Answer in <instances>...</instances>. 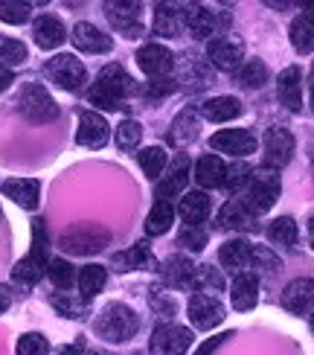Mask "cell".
Listing matches in <instances>:
<instances>
[{"mask_svg":"<svg viewBox=\"0 0 314 355\" xmlns=\"http://www.w3.org/2000/svg\"><path fill=\"white\" fill-rule=\"evenodd\" d=\"M134 91V79L125 73L123 64H108L99 70L96 82L87 87V102L102 111H116L123 105V99Z\"/></svg>","mask_w":314,"mask_h":355,"instance_id":"6da1fadb","label":"cell"},{"mask_svg":"<svg viewBox=\"0 0 314 355\" xmlns=\"http://www.w3.org/2000/svg\"><path fill=\"white\" fill-rule=\"evenodd\" d=\"M137 329H140V318L134 315V309L125 303H108L96 318L99 338H105V341H111V344L131 341V338L137 335Z\"/></svg>","mask_w":314,"mask_h":355,"instance_id":"7a4b0ae2","label":"cell"},{"mask_svg":"<svg viewBox=\"0 0 314 355\" xmlns=\"http://www.w3.org/2000/svg\"><path fill=\"white\" fill-rule=\"evenodd\" d=\"M62 250L67 254H76V257H94L99 250H105V245H111V230L94 225V221H82V225H73L62 233L58 239Z\"/></svg>","mask_w":314,"mask_h":355,"instance_id":"3957f363","label":"cell"},{"mask_svg":"<svg viewBox=\"0 0 314 355\" xmlns=\"http://www.w3.org/2000/svg\"><path fill=\"white\" fill-rule=\"evenodd\" d=\"M279 192H282V184H279V175L268 166H259L250 172V181H247V198H242L247 204V210L253 216H262L268 213L271 207L279 201Z\"/></svg>","mask_w":314,"mask_h":355,"instance_id":"277c9868","label":"cell"},{"mask_svg":"<svg viewBox=\"0 0 314 355\" xmlns=\"http://www.w3.org/2000/svg\"><path fill=\"white\" fill-rule=\"evenodd\" d=\"M18 108H21V114L26 116V120L35 123V125H47V123H53L55 116H58L55 99L50 96L47 87L38 85V82H26V85L21 87Z\"/></svg>","mask_w":314,"mask_h":355,"instance_id":"5b68a950","label":"cell"},{"mask_svg":"<svg viewBox=\"0 0 314 355\" xmlns=\"http://www.w3.org/2000/svg\"><path fill=\"white\" fill-rule=\"evenodd\" d=\"M44 73H47L58 87H64V91H79V87H85V82H87V70L73 53L53 55L50 62L44 64Z\"/></svg>","mask_w":314,"mask_h":355,"instance_id":"8992f818","label":"cell"},{"mask_svg":"<svg viewBox=\"0 0 314 355\" xmlns=\"http://www.w3.org/2000/svg\"><path fill=\"white\" fill-rule=\"evenodd\" d=\"M137 67L146 73L152 82H160V79H169L177 62H175V53L169 47H163V44H155V41H148L143 44V47L137 50Z\"/></svg>","mask_w":314,"mask_h":355,"instance_id":"52a82bcc","label":"cell"},{"mask_svg":"<svg viewBox=\"0 0 314 355\" xmlns=\"http://www.w3.org/2000/svg\"><path fill=\"white\" fill-rule=\"evenodd\" d=\"M192 347V329L177 327V323H160L152 332L148 349L152 355H184Z\"/></svg>","mask_w":314,"mask_h":355,"instance_id":"ba28073f","label":"cell"},{"mask_svg":"<svg viewBox=\"0 0 314 355\" xmlns=\"http://www.w3.org/2000/svg\"><path fill=\"white\" fill-rule=\"evenodd\" d=\"M105 18L108 24L116 29V33H123L125 38H140L143 35V6L140 3H128V0H111V3H105Z\"/></svg>","mask_w":314,"mask_h":355,"instance_id":"9c48e42d","label":"cell"},{"mask_svg":"<svg viewBox=\"0 0 314 355\" xmlns=\"http://www.w3.org/2000/svg\"><path fill=\"white\" fill-rule=\"evenodd\" d=\"M294 149H297V143H294V135L288 128L274 125V128L265 131V166L268 169L277 172L282 166H288L291 157H294Z\"/></svg>","mask_w":314,"mask_h":355,"instance_id":"30bf717a","label":"cell"},{"mask_svg":"<svg viewBox=\"0 0 314 355\" xmlns=\"http://www.w3.org/2000/svg\"><path fill=\"white\" fill-rule=\"evenodd\" d=\"M186 312H189V320L192 327L207 332V329H216L218 323L224 320V306L218 297H213V294L207 291H195L186 303Z\"/></svg>","mask_w":314,"mask_h":355,"instance_id":"8fae6325","label":"cell"},{"mask_svg":"<svg viewBox=\"0 0 314 355\" xmlns=\"http://www.w3.org/2000/svg\"><path fill=\"white\" fill-rule=\"evenodd\" d=\"M209 149L224 152L230 157H250L256 152V137L245 128H221L209 137Z\"/></svg>","mask_w":314,"mask_h":355,"instance_id":"7c38bea8","label":"cell"},{"mask_svg":"<svg viewBox=\"0 0 314 355\" xmlns=\"http://www.w3.org/2000/svg\"><path fill=\"white\" fill-rule=\"evenodd\" d=\"M279 303L291 315H314V279L311 277L291 279V283L282 288Z\"/></svg>","mask_w":314,"mask_h":355,"instance_id":"4fadbf2b","label":"cell"},{"mask_svg":"<svg viewBox=\"0 0 314 355\" xmlns=\"http://www.w3.org/2000/svg\"><path fill=\"white\" fill-rule=\"evenodd\" d=\"M207 58H209V64L218 67V70H236V67H242V62H245V47H242V41L238 38L221 35L216 41H209Z\"/></svg>","mask_w":314,"mask_h":355,"instance_id":"5bb4252c","label":"cell"},{"mask_svg":"<svg viewBox=\"0 0 314 355\" xmlns=\"http://www.w3.org/2000/svg\"><path fill=\"white\" fill-rule=\"evenodd\" d=\"M73 41V47L82 50V53H91V55H105L114 50V41L111 35H105L99 26L87 24V21H79L76 26H73V33L67 35Z\"/></svg>","mask_w":314,"mask_h":355,"instance_id":"9a60e30c","label":"cell"},{"mask_svg":"<svg viewBox=\"0 0 314 355\" xmlns=\"http://www.w3.org/2000/svg\"><path fill=\"white\" fill-rule=\"evenodd\" d=\"M277 96L288 111H303V70L291 64L277 76Z\"/></svg>","mask_w":314,"mask_h":355,"instance_id":"2e32d148","label":"cell"},{"mask_svg":"<svg viewBox=\"0 0 314 355\" xmlns=\"http://www.w3.org/2000/svg\"><path fill=\"white\" fill-rule=\"evenodd\" d=\"M108 120L96 111H85L79 116V128H76V143L85 149H102L108 143Z\"/></svg>","mask_w":314,"mask_h":355,"instance_id":"e0dca14e","label":"cell"},{"mask_svg":"<svg viewBox=\"0 0 314 355\" xmlns=\"http://www.w3.org/2000/svg\"><path fill=\"white\" fill-rule=\"evenodd\" d=\"M186 181H189V157L177 155L169 175L157 178V201H169L172 204V198H177L186 189Z\"/></svg>","mask_w":314,"mask_h":355,"instance_id":"ac0fdd59","label":"cell"},{"mask_svg":"<svg viewBox=\"0 0 314 355\" xmlns=\"http://www.w3.org/2000/svg\"><path fill=\"white\" fill-rule=\"evenodd\" d=\"M33 38L41 50H55L67 41V29L62 18H55V15H38L33 21Z\"/></svg>","mask_w":314,"mask_h":355,"instance_id":"d6986e66","label":"cell"},{"mask_svg":"<svg viewBox=\"0 0 314 355\" xmlns=\"http://www.w3.org/2000/svg\"><path fill=\"white\" fill-rule=\"evenodd\" d=\"M0 189H3L6 198H12L24 210H35L41 201V184L35 178H9V181L0 184Z\"/></svg>","mask_w":314,"mask_h":355,"instance_id":"ffe728a7","label":"cell"},{"mask_svg":"<svg viewBox=\"0 0 314 355\" xmlns=\"http://www.w3.org/2000/svg\"><path fill=\"white\" fill-rule=\"evenodd\" d=\"M230 303H233L236 312H250V309L259 303V279H256V274L242 271V274L233 277Z\"/></svg>","mask_w":314,"mask_h":355,"instance_id":"44dd1931","label":"cell"},{"mask_svg":"<svg viewBox=\"0 0 314 355\" xmlns=\"http://www.w3.org/2000/svg\"><path fill=\"white\" fill-rule=\"evenodd\" d=\"M177 216L184 218V225H192V227H201L207 216H209V196L204 189H195V192H186V196L177 201Z\"/></svg>","mask_w":314,"mask_h":355,"instance_id":"7402d4cb","label":"cell"},{"mask_svg":"<svg viewBox=\"0 0 314 355\" xmlns=\"http://www.w3.org/2000/svg\"><path fill=\"white\" fill-rule=\"evenodd\" d=\"M253 218H256V216L247 210V204L242 198H230L218 210V227L221 230H250Z\"/></svg>","mask_w":314,"mask_h":355,"instance_id":"603a6c76","label":"cell"},{"mask_svg":"<svg viewBox=\"0 0 314 355\" xmlns=\"http://www.w3.org/2000/svg\"><path fill=\"white\" fill-rule=\"evenodd\" d=\"M47 265H50V257H41V254H33V250H29V254L24 259H18V265L12 268V279L29 288L47 274Z\"/></svg>","mask_w":314,"mask_h":355,"instance_id":"cb8c5ba5","label":"cell"},{"mask_svg":"<svg viewBox=\"0 0 314 355\" xmlns=\"http://www.w3.org/2000/svg\"><path fill=\"white\" fill-rule=\"evenodd\" d=\"M184 26L192 33V38L207 41L209 35L216 33L218 18H216V12L207 9V6H189V9L184 12Z\"/></svg>","mask_w":314,"mask_h":355,"instance_id":"d4e9b609","label":"cell"},{"mask_svg":"<svg viewBox=\"0 0 314 355\" xmlns=\"http://www.w3.org/2000/svg\"><path fill=\"white\" fill-rule=\"evenodd\" d=\"M111 265L116 271H134V268H157V262L152 257V250H148V242H137L131 245L128 250L123 254H114Z\"/></svg>","mask_w":314,"mask_h":355,"instance_id":"484cf974","label":"cell"},{"mask_svg":"<svg viewBox=\"0 0 314 355\" xmlns=\"http://www.w3.org/2000/svg\"><path fill=\"white\" fill-rule=\"evenodd\" d=\"M155 33L163 38H175L184 26V9L175 3H157L155 6V18H152Z\"/></svg>","mask_w":314,"mask_h":355,"instance_id":"4316f807","label":"cell"},{"mask_svg":"<svg viewBox=\"0 0 314 355\" xmlns=\"http://www.w3.org/2000/svg\"><path fill=\"white\" fill-rule=\"evenodd\" d=\"M288 38H291V47L300 55H308L314 50V9L297 15V18L291 21Z\"/></svg>","mask_w":314,"mask_h":355,"instance_id":"83f0119b","label":"cell"},{"mask_svg":"<svg viewBox=\"0 0 314 355\" xmlns=\"http://www.w3.org/2000/svg\"><path fill=\"white\" fill-rule=\"evenodd\" d=\"M201 114L209 123H230L242 114V102H238L236 96H213L201 105Z\"/></svg>","mask_w":314,"mask_h":355,"instance_id":"f1b7e54d","label":"cell"},{"mask_svg":"<svg viewBox=\"0 0 314 355\" xmlns=\"http://www.w3.org/2000/svg\"><path fill=\"white\" fill-rule=\"evenodd\" d=\"M198 111L195 108H184L181 114L172 120V128H169V143L172 146H186L198 137Z\"/></svg>","mask_w":314,"mask_h":355,"instance_id":"f546056e","label":"cell"},{"mask_svg":"<svg viewBox=\"0 0 314 355\" xmlns=\"http://www.w3.org/2000/svg\"><path fill=\"white\" fill-rule=\"evenodd\" d=\"M192 178H195V184L204 192L221 187V181H224V160L218 155H204L195 164V175H192Z\"/></svg>","mask_w":314,"mask_h":355,"instance_id":"4dcf8cb0","label":"cell"},{"mask_svg":"<svg viewBox=\"0 0 314 355\" xmlns=\"http://www.w3.org/2000/svg\"><path fill=\"white\" fill-rule=\"evenodd\" d=\"M250 248H253V242H247V239H230V242L221 245L218 259H221V265L227 271H238V274H242V268H247Z\"/></svg>","mask_w":314,"mask_h":355,"instance_id":"1f68e13d","label":"cell"},{"mask_svg":"<svg viewBox=\"0 0 314 355\" xmlns=\"http://www.w3.org/2000/svg\"><path fill=\"white\" fill-rule=\"evenodd\" d=\"M192 271H195V265H192L186 257L175 254L163 262V279H166V286H172V288H189Z\"/></svg>","mask_w":314,"mask_h":355,"instance_id":"d6a6232c","label":"cell"},{"mask_svg":"<svg viewBox=\"0 0 314 355\" xmlns=\"http://www.w3.org/2000/svg\"><path fill=\"white\" fill-rule=\"evenodd\" d=\"M233 76L242 87L259 91V87H265V82H268V67H265L262 58H247V62H242V67L233 70Z\"/></svg>","mask_w":314,"mask_h":355,"instance_id":"836d02e7","label":"cell"},{"mask_svg":"<svg viewBox=\"0 0 314 355\" xmlns=\"http://www.w3.org/2000/svg\"><path fill=\"white\" fill-rule=\"evenodd\" d=\"M76 283H79V297L91 300L105 288V283H108V271H105L102 265H85L76 277Z\"/></svg>","mask_w":314,"mask_h":355,"instance_id":"e575fe53","label":"cell"},{"mask_svg":"<svg viewBox=\"0 0 314 355\" xmlns=\"http://www.w3.org/2000/svg\"><path fill=\"white\" fill-rule=\"evenodd\" d=\"M175 221V207L169 201H155V207L148 210V218H146V233L148 236H163Z\"/></svg>","mask_w":314,"mask_h":355,"instance_id":"d590c367","label":"cell"},{"mask_svg":"<svg viewBox=\"0 0 314 355\" xmlns=\"http://www.w3.org/2000/svg\"><path fill=\"white\" fill-rule=\"evenodd\" d=\"M297 236H300V230H297V221L291 216H279V218H274L271 225H268V239H271L274 245L294 248Z\"/></svg>","mask_w":314,"mask_h":355,"instance_id":"8d00e7d4","label":"cell"},{"mask_svg":"<svg viewBox=\"0 0 314 355\" xmlns=\"http://www.w3.org/2000/svg\"><path fill=\"white\" fill-rule=\"evenodd\" d=\"M50 303H53V309H55L58 315H64L70 320H82L87 315V300L85 297H76V294L58 291V294H53V297H50Z\"/></svg>","mask_w":314,"mask_h":355,"instance_id":"74e56055","label":"cell"},{"mask_svg":"<svg viewBox=\"0 0 314 355\" xmlns=\"http://www.w3.org/2000/svg\"><path fill=\"white\" fill-rule=\"evenodd\" d=\"M137 164H140V169L155 181V178L163 175V169H166V164H169L166 149H163V146H146V149L137 155Z\"/></svg>","mask_w":314,"mask_h":355,"instance_id":"f35d334b","label":"cell"},{"mask_svg":"<svg viewBox=\"0 0 314 355\" xmlns=\"http://www.w3.org/2000/svg\"><path fill=\"white\" fill-rule=\"evenodd\" d=\"M247 268H256V271H265V274H279V271H282V259L274 254L271 248H265V245H253V248H250Z\"/></svg>","mask_w":314,"mask_h":355,"instance_id":"ab89813d","label":"cell"},{"mask_svg":"<svg viewBox=\"0 0 314 355\" xmlns=\"http://www.w3.org/2000/svg\"><path fill=\"white\" fill-rule=\"evenodd\" d=\"M209 79H213V67H209L207 62H201V58H186L184 67H181V82L192 85V87H204L209 85Z\"/></svg>","mask_w":314,"mask_h":355,"instance_id":"60d3db41","label":"cell"},{"mask_svg":"<svg viewBox=\"0 0 314 355\" xmlns=\"http://www.w3.org/2000/svg\"><path fill=\"white\" fill-rule=\"evenodd\" d=\"M209 288H224V274H218V268H213V265H195L189 291H207L209 294Z\"/></svg>","mask_w":314,"mask_h":355,"instance_id":"b9f144b4","label":"cell"},{"mask_svg":"<svg viewBox=\"0 0 314 355\" xmlns=\"http://www.w3.org/2000/svg\"><path fill=\"white\" fill-rule=\"evenodd\" d=\"M116 146L123 152H131V149H137L140 140H143V125L137 120H123L116 125V135H114Z\"/></svg>","mask_w":314,"mask_h":355,"instance_id":"7bdbcfd3","label":"cell"},{"mask_svg":"<svg viewBox=\"0 0 314 355\" xmlns=\"http://www.w3.org/2000/svg\"><path fill=\"white\" fill-rule=\"evenodd\" d=\"M47 277L53 279V286H55V288L67 291L73 283H76V268H73L67 259H50V265H47Z\"/></svg>","mask_w":314,"mask_h":355,"instance_id":"ee69618b","label":"cell"},{"mask_svg":"<svg viewBox=\"0 0 314 355\" xmlns=\"http://www.w3.org/2000/svg\"><path fill=\"white\" fill-rule=\"evenodd\" d=\"M250 172H253V169L245 164V160H236V164L224 166V181H221V187L227 189V192H238L242 187H247Z\"/></svg>","mask_w":314,"mask_h":355,"instance_id":"f6af8a7d","label":"cell"},{"mask_svg":"<svg viewBox=\"0 0 314 355\" xmlns=\"http://www.w3.org/2000/svg\"><path fill=\"white\" fill-rule=\"evenodd\" d=\"M24 62H26V44L0 35V64L15 67V64H24Z\"/></svg>","mask_w":314,"mask_h":355,"instance_id":"bcb514c9","label":"cell"},{"mask_svg":"<svg viewBox=\"0 0 314 355\" xmlns=\"http://www.w3.org/2000/svg\"><path fill=\"white\" fill-rule=\"evenodd\" d=\"M18 355H50V341L41 332H26L18 338Z\"/></svg>","mask_w":314,"mask_h":355,"instance_id":"7dc6e473","label":"cell"},{"mask_svg":"<svg viewBox=\"0 0 314 355\" xmlns=\"http://www.w3.org/2000/svg\"><path fill=\"white\" fill-rule=\"evenodd\" d=\"M29 15H33V6L29 3H15V0H3L0 3V21L3 24H26L29 21Z\"/></svg>","mask_w":314,"mask_h":355,"instance_id":"c3c4849f","label":"cell"},{"mask_svg":"<svg viewBox=\"0 0 314 355\" xmlns=\"http://www.w3.org/2000/svg\"><path fill=\"white\" fill-rule=\"evenodd\" d=\"M181 245L184 248H189V250H204L207 248V239H209V233L204 230V227H192V225H184V230H181Z\"/></svg>","mask_w":314,"mask_h":355,"instance_id":"681fc988","label":"cell"},{"mask_svg":"<svg viewBox=\"0 0 314 355\" xmlns=\"http://www.w3.org/2000/svg\"><path fill=\"white\" fill-rule=\"evenodd\" d=\"M148 303H152V309H155V312H160V315H172L175 312V300L169 297V291H163V288L148 291Z\"/></svg>","mask_w":314,"mask_h":355,"instance_id":"f907efd6","label":"cell"},{"mask_svg":"<svg viewBox=\"0 0 314 355\" xmlns=\"http://www.w3.org/2000/svg\"><path fill=\"white\" fill-rule=\"evenodd\" d=\"M227 338H233V332H224V335H213V338H207V341L195 349V355H213L224 341H227Z\"/></svg>","mask_w":314,"mask_h":355,"instance_id":"816d5d0a","label":"cell"},{"mask_svg":"<svg viewBox=\"0 0 314 355\" xmlns=\"http://www.w3.org/2000/svg\"><path fill=\"white\" fill-rule=\"evenodd\" d=\"M9 85H12V70L6 64H0V94H3Z\"/></svg>","mask_w":314,"mask_h":355,"instance_id":"f5cc1de1","label":"cell"},{"mask_svg":"<svg viewBox=\"0 0 314 355\" xmlns=\"http://www.w3.org/2000/svg\"><path fill=\"white\" fill-rule=\"evenodd\" d=\"M9 306H12V294H9V288H6V286H0V315H3Z\"/></svg>","mask_w":314,"mask_h":355,"instance_id":"db71d44e","label":"cell"},{"mask_svg":"<svg viewBox=\"0 0 314 355\" xmlns=\"http://www.w3.org/2000/svg\"><path fill=\"white\" fill-rule=\"evenodd\" d=\"M308 239H311V248H314V218L308 221Z\"/></svg>","mask_w":314,"mask_h":355,"instance_id":"11a10c76","label":"cell"},{"mask_svg":"<svg viewBox=\"0 0 314 355\" xmlns=\"http://www.w3.org/2000/svg\"><path fill=\"white\" fill-rule=\"evenodd\" d=\"M311 108H314V76H311Z\"/></svg>","mask_w":314,"mask_h":355,"instance_id":"9f6ffc18","label":"cell"},{"mask_svg":"<svg viewBox=\"0 0 314 355\" xmlns=\"http://www.w3.org/2000/svg\"><path fill=\"white\" fill-rule=\"evenodd\" d=\"M79 355H96V352H87V349H82V352H79Z\"/></svg>","mask_w":314,"mask_h":355,"instance_id":"6f0895ef","label":"cell"},{"mask_svg":"<svg viewBox=\"0 0 314 355\" xmlns=\"http://www.w3.org/2000/svg\"><path fill=\"white\" fill-rule=\"evenodd\" d=\"M311 332H314V315H311Z\"/></svg>","mask_w":314,"mask_h":355,"instance_id":"680465c9","label":"cell"},{"mask_svg":"<svg viewBox=\"0 0 314 355\" xmlns=\"http://www.w3.org/2000/svg\"><path fill=\"white\" fill-rule=\"evenodd\" d=\"M311 76H314V67H311Z\"/></svg>","mask_w":314,"mask_h":355,"instance_id":"91938a15","label":"cell"},{"mask_svg":"<svg viewBox=\"0 0 314 355\" xmlns=\"http://www.w3.org/2000/svg\"><path fill=\"white\" fill-rule=\"evenodd\" d=\"M137 355H146V352H137Z\"/></svg>","mask_w":314,"mask_h":355,"instance_id":"94428289","label":"cell"}]
</instances>
